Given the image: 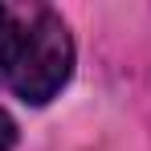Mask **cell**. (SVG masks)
I'll return each mask as SVG.
<instances>
[{
    "mask_svg": "<svg viewBox=\"0 0 151 151\" xmlns=\"http://www.w3.org/2000/svg\"><path fill=\"white\" fill-rule=\"evenodd\" d=\"M17 33H21V25L12 21V12L0 8V82H8V61H12V49H17Z\"/></svg>",
    "mask_w": 151,
    "mask_h": 151,
    "instance_id": "obj_2",
    "label": "cell"
},
{
    "mask_svg": "<svg viewBox=\"0 0 151 151\" xmlns=\"http://www.w3.org/2000/svg\"><path fill=\"white\" fill-rule=\"evenodd\" d=\"M12 143H17V123L0 110V151H12Z\"/></svg>",
    "mask_w": 151,
    "mask_h": 151,
    "instance_id": "obj_3",
    "label": "cell"
},
{
    "mask_svg": "<svg viewBox=\"0 0 151 151\" xmlns=\"http://www.w3.org/2000/svg\"><path fill=\"white\" fill-rule=\"evenodd\" d=\"M70 74H74V37L65 21L49 8L33 12L17 33V49L8 61V86L29 106H45L70 82Z\"/></svg>",
    "mask_w": 151,
    "mask_h": 151,
    "instance_id": "obj_1",
    "label": "cell"
}]
</instances>
